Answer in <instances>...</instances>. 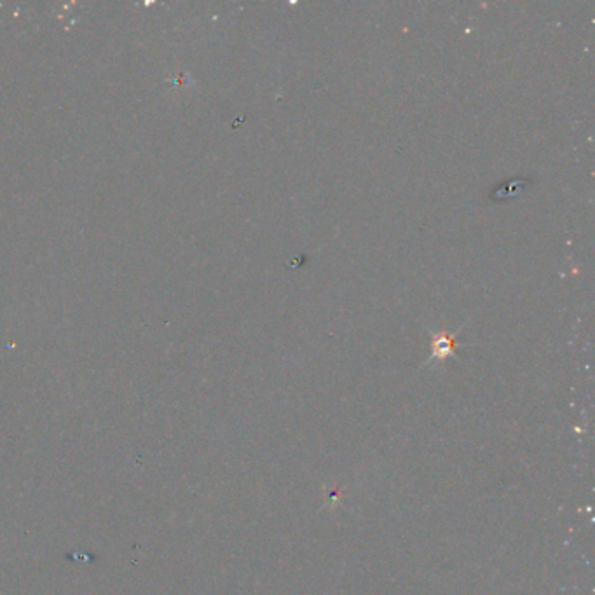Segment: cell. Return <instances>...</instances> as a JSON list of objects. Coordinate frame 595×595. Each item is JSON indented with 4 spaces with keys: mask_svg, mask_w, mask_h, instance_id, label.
I'll return each mask as SVG.
<instances>
[{
    "mask_svg": "<svg viewBox=\"0 0 595 595\" xmlns=\"http://www.w3.org/2000/svg\"><path fill=\"white\" fill-rule=\"evenodd\" d=\"M456 347H458V344H456L454 333H447L444 330L433 333V337H431V357L428 358L426 365H430L435 360L445 362L456 353Z\"/></svg>",
    "mask_w": 595,
    "mask_h": 595,
    "instance_id": "1",
    "label": "cell"
}]
</instances>
